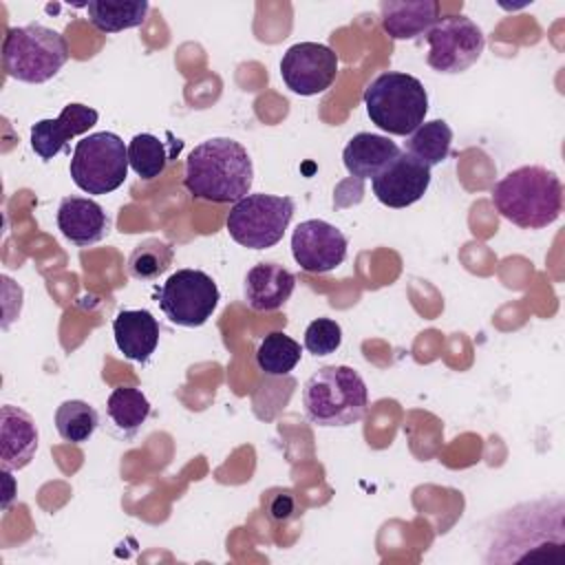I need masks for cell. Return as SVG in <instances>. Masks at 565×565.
Listing matches in <instances>:
<instances>
[{"label": "cell", "instance_id": "obj_1", "mask_svg": "<svg viewBox=\"0 0 565 565\" xmlns=\"http://www.w3.org/2000/svg\"><path fill=\"white\" fill-rule=\"evenodd\" d=\"M254 166L236 139L212 137L192 148L185 159L183 185L194 199L236 203L249 194Z\"/></svg>", "mask_w": 565, "mask_h": 565}, {"label": "cell", "instance_id": "obj_2", "mask_svg": "<svg viewBox=\"0 0 565 565\" xmlns=\"http://www.w3.org/2000/svg\"><path fill=\"white\" fill-rule=\"evenodd\" d=\"M492 205L512 225L541 230L563 212V183L543 166H521L494 183Z\"/></svg>", "mask_w": 565, "mask_h": 565}, {"label": "cell", "instance_id": "obj_3", "mask_svg": "<svg viewBox=\"0 0 565 565\" xmlns=\"http://www.w3.org/2000/svg\"><path fill=\"white\" fill-rule=\"evenodd\" d=\"M305 415L311 424L342 428L358 424L369 406V388L362 375L344 364L318 369L302 386Z\"/></svg>", "mask_w": 565, "mask_h": 565}, {"label": "cell", "instance_id": "obj_4", "mask_svg": "<svg viewBox=\"0 0 565 565\" xmlns=\"http://www.w3.org/2000/svg\"><path fill=\"white\" fill-rule=\"evenodd\" d=\"M364 106L369 119L380 130L408 137L424 124L428 113V93L415 75L386 71L364 88Z\"/></svg>", "mask_w": 565, "mask_h": 565}, {"label": "cell", "instance_id": "obj_5", "mask_svg": "<svg viewBox=\"0 0 565 565\" xmlns=\"http://www.w3.org/2000/svg\"><path fill=\"white\" fill-rule=\"evenodd\" d=\"M68 62L66 38L40 22L7 29L2 66L9 77L26 84H44Z\"/></svg>", "mask_w": 565, "mask_h": 565}, {"label": "cell", "instance_id": "obj_6", "mask_svg": "<svg viewBox=\"0 0 565 565\" xmlns=\"http://www.w3.org/2000/svg\"><path fill=\"white\" fill-rule=\"evenodd\" d=\"M68 172L86 194H108L126 181L128 146L115 132H93L75 143Z\"/></svg>", "mask_w": 565, "mask_h": 565}, {"label": "cell", "instance_id": "obj_7", "mask_svg": "<svg viewBox=\"0 0 565 565\" xmlns=\"http://www.w3.org/2000/svg\"><path fill=\"white\" fill-rule=\"evenodd\" d=\"M294 210L296 205L291 196L265 192L247 194L232 205L225 227L238 245L249 249H267L282 238Z\"/></svg>", "mask_w": 565, "mask_h": 565}, {"label": "cell", "instance_id": "obj_8", "mask_svg": "<svg viewBox=\"0 0 565 565\" xmlns=\"http://www.w3.org/2000/svg\"><path fill=\"white\" fill-rule=\"evenodd\" d=\"M221 291L212 276L201 269H177L157 291V302L166 318L179 327L205 324L216 305Z\"/></svg>", "mask_w": 565, "mask_h": 565}, {"label": "cell", "instance_id": "obj_9", "mask_svg": "<svg viewBox=\"0 0 565 565\" xmlns=\"http://www.w3.org/2000/svg\"><path fill=\"white\" fill-rule=\"evenodd\" d=\"M428 66L437 73L455 75L470 68L483 53L486 35L466 15L439 18V22L426 33Z\"/></svg>", "mask_w": 565, "mask_h": 565}, {"label": "cell", "instance_id": "obj_10", "mask_svg": "<svg viewBox=\"0 0 565 565\" xmlns=\"http://www.w3.org/2000/svg\"><path fill=\"white\" fill-rule=\"evenodd\" d=\"M338 75V55L320 42H298L280 60V77L296 95L324 93Z\"/></svg>", "mask_w": 565, "mask_h": 565}, {"label": "cell", "instance_id": "obj_11", "mask_svg": "<svg viewBox=\"0 0 565 565\" xmlns=\"http://www.w3.org/2000/svg\"><path fill=\"white\" fill-rule=\"evenodd\" d=\"M349 241L335 225L322 218H309L296 225L291 234V254L300 269L327 274L344 263Z\"/></svg>", "mask_w": 565, "mask_h": 565}, {"label": "cell", "instance_id": "obj_12", "mask_svg": "<svg viewBox=\"0 0 565 565\" xmlns=\"http://www.w3.org/2000/svg\"><path fill=\"white\" fill-rule=\"evenodd\" d=\"M95 108L84 104H66L55 119H40L31 126V148L42 161H51L60 152H68V141L88 132L97 124Z\"/></svg>", "mask_w": 565, "mask_h": 565}, {"label": "cell", "instance_id": "obj_13", "mask_svg": "<svg viewBox=\"0 0 565 565\" xmlns=\"http://www.w3.org/2000/svg\"><path fill=\"white\" fill-rule=\"evenodd\" d=\"M373 194L386 207H408L419 201L430 185V168L402 152L384 172L373 179Z\"/></svg>", "mask_w": 565, "mask_h": 565}, {"label": "cell", "instance_id": "obj_14", "mask_svg": "<svg viewBox=\"0 0 565 565\" xmlns=\"http://www.w3.org/2000/svg\"><path fill=\"white\" fill-rule=\"evenodd\" d=\"M55 221L62 236L79 247L99 243L110 227L104 207L86 196H64L57 205Z\"/></svg>", "mask_w": 565, "mask_h": 565}, {"label": "cell", "instance_id": "obj_15", "mask_svg": "<svg viewBox=\"0 0 565 565\" xmlns=\"http://www.w3.org/2000/svg\"><path fill=\"white\" fill-rule=\"evenodd\" d=\"M38 450V428L33 417L11 404L0 408V466L2 470H22Z\"/></svg>", "mask_w": 565, "mask_h": 565}, {"label": "cell", "instance_id": "obj_16", "mask_svg": "<svg viewBox=\"0 0 565 565\" xmlns=\"http://www.w3.org/2000/svg\"><path fill=\"white\" fill-rule=\"evenodd\" d=\"M382 29L391 40H415L439 22V2L435 0H384L380 2Z\"/></svg>", "mask_w": 565, "mask_h": 565}, {"label": "cell", "instance_id": "obj_17", "mask_svg": "<svg viewBox=\"0 0 565 565\" xmlns=\"http://www.w3.org/2000/svg\"><path fill=\"white\" fill-rule=\"evenodd\" d=\"M296 276L278 263H258L245 276V300L254 311H276L294 294Z\"/></svg>", "mask_w": 565, "mask_h": 565}, {"label": "cell", "instance_id": "obj_18", "mask_svg": "<svg viewBox=\"0 0 565 565\" xmlns=\"http://www.w3.org/2000/svg\"><path fill=\"white\" fill-rule=\"evenodd\" d=\"M399 154H402L399 146L388 137L373 135V132H358L344 146L342 161L351 177L364 181V179H375Z\"/></svg>", "mask_w": 565, "mask_h": 565}, {"label": "cell", "instance_id": "obj_19", "mask_svg": "<svg viewBox=\"0 0 565 565\" xmlns=\"http://www.w3.org/2000/svg\"><path fill=\"white\" fill-rule=\"evenodd\" d=\"M115 344L124 358L148 362L159 344V322L146 309H124L113 320Z\"/></svg>", "mask_w": 565, "mask_h": 565}, {"label": "cell", "instance_id": "obj_20", "mask_svg": "<svg viewBox=\"0 0 565 565\" xmlns=\"http://www.w3.org/2000/svg\"><path fill=\"white\" fill-rule=\"evenodd\" d=\"M181 148V139L172 137L170 141H161L157 135L139 132L128 143V166L139 179L152 181L166 170V166L179 154Z\"/></svg>", "mask_w": 565, "mask_h": 565}, {"label": "cell", "instance_id": "obj_21", "mask_svg": "<svg viewBox=\"0 0 565 565\" xmlns=\"http://www.w3.org/2000/svg\"><path fill=\"white\" fill-rule=\"evenodd\" d=\"M150 11L148 0H90L86 2L88 20L102 33H119L141 26Z\"/></svg>", "mask_w": 565, "mask_h": 565}, {"label": "cell", "instance_id": "obj_22", "mask_svg": "<svg viewBox=\"0 0 565 565\" xmlns=\"http://www.w3.org/2000/svg\"><path fill=\"white\" fill-rule=\"evenodd\" d=\"M452 128L444 119L424 121L404 141V152L419 163L433 168L439 166L450 154Z\"/></svg>", "mask_w": 565, "mask_h": 565}, {"label": "cell", "instance_id": "obj_23", "mask_svg": "<svg viewBox=\"0 0 565 565\" xmlns=\"http://www.w3.org/2000/svg\"><path fill=\"white\" fill-rule=\"evenodd\" d=\"M106 415L117 433L124 437H135L150 415V402L141 388L117 386L106 399Z\"/></svg>", "mask_w": 565, "mask_h": 565}, {"label": "cell", "instance_id": "obj_24", "mask_svg": "<svg viewBox=\"0 0 565 565\" xmlns=\"http://www.w3.org/2000/svg\"><path fill=\"white\" fill-rule=\"evenodd\" d=\"M300 344L282 331L267 333L256 349V364L265 375H287L300 362Z\"/></svg>", "mask_w": 565, "mask_h": 565}, {"label": "cell", "instance_id": "obj_25", "mask_svg": "<svg viewBox=\"0 0 565 565\" xmlns=\"http://www.w3.org/2000/svg\"><path fill=\"white\" fill-rule=\"evenodd\" d=\"M172 260H174V247L168 241L152 236L135 245V249L128 256L126 271L137 280H154L163 271H168Z\"/></svg>", "mask_w": 565, "mask_h": 565}, {"label": "cell", "instance_id": "obj_26", "mask_svg": "<svg viewBox=\"0 0 565 565\" xmlns=\"http://www.w3.org/2000/svg\"><path fill=\"white\" fill-rule=\"evenodd\" d=\"M99 424L97 411L84 399H66L55 408L57 435L68 444H84Z\"/></svg>", "mask_w": 565, "mask_h": 565}, {"label": "cell", "instance_id": "obj_27", "mask_svg": "<svg viewBox=\"0 0 565 565\" xmlns=\"http://www.w3.org/2000/svg\"><path fill=\"white\" fill-rule=\"evenodd\" d=\"M342 344V327L331 318H316L305 329V349L311 355L335 353Z\"/></svg>", "mask_w": 565, "mask_h": 565}, {"label": "cell", "instance_id": "obj_28", "mask_svg": "<svg viewBox=\"0 0 565 565\" xmlns=\"http://www.w3.org/2000/svg\"><path fill=\"white\" fill-rule=\"evenodd\" d=\"M294 512V499L289 494H276L271 505H269V516L274 521H285Z\"/></svg>", "mask_w": 565, "mask_h": 565}, {"label": "cell", "instance_id": "obj_29", "mask_svg": "<svg viewBox=\"0 0 565 565\" xmlns=\"http://www.w3.org/2000/svg\"><path fill=\"white\" fill-rule=\"evenodd\" d=\"M2 477H4V481H7L2 508L7 510V508H9V503H11V499H13V494H15V481H13V477H11V470H2Z\"/></svg>", "mask_w": 565, "mask_h": 565}]
</instances>
